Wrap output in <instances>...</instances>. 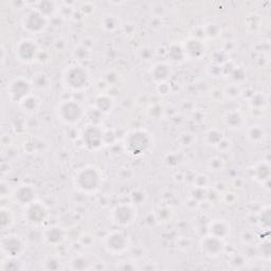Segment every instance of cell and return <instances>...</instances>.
Returning <instances> with one entry per match:
<instances>
[{
    "mask_svg": "<svg viewBox=\"0 0 271 271\" xmlns=\"http://www.w3.org/2000/svg\"><path fill=\"white\" fill-rule=\"evenodd\" d=\"M152 145V138L145 131L138 130L128 134L125 140L126 151L134 155L139 156L148 151Z\"/></svg>",
    "mask_w": 271,
    "mask_h": 271,
    "instance_id": "cell-1",
    "label": "cell"
},
{
    "mask_svg": "<svg viewBox=\"0 0 271 271\" xmlns=\"http://www.w3.org/2000/svg\"><path fill=\"white\" fill-rule=\"evenodd\" d=\"M64 82L71 89H83L89 83L88 71L81 65L70 66L65 71V74H64Z\"/></svg>",
    "mask_w": 271,
    "mask_h": 271,
    "instance_id": "cell-2",
    "label": "cell"
},
{
    "mask_svg": "<svg viewBox=\"0 0 271 271\" xmlns=\"http://www.w3.org/2000/svg\"><path fill=\"white\" fill-rule=\"evenodd\" d=\"M101 182V176L94 167L82 169L75 176V184L84 192H95Z\"/></svg>",
    "mask_w": 271,
    "mask_h": 271,
    "instance_id": "cell-3",
    "label": "cell"
},
{
    "mask_svg": "<svg viewBox=\"0 0 271 271\" xmlns=\"http://www.w3.org/2000/svg\"><path fill=\"white\" fill-rule=\"evenodd\" d=\"M84 111L82 106L75 101H64L59 106V117L60 119L67 124H75L80 122Z\"/></svg>",
    "mask_w": 271,
    "mask_h": 271,
    "instance_id": "cell-4",
    "label": "cell"
},
{
    "mask_svg": "<svg viewBox=\"0 0 271 271\" xmlns=\"http://www.w3.org/2000/svg\"><path fill=\"white\" fill-rule=\"evenodd\" d=\"M32 84L24 77H17L13 80L8 86V96L12 102L21 103L31 95Z\"/></svg>",
    "mask_w": 271,
    "mask_h": 271,
    "instance_id": "cell-5",
    "label": "cell"
},
{
    "mask_svg": "<svg viewBox=\"0 0 271 271\" xmlns=\"http://www.w3.org/2000/svg\"><path fill=\"white\" fill-rule=\"evenodd\" d=\"M130 239L122 231H113L105 237V247L112 254H121L127 250Z\"/></svg>",
    "mask_w": 271,
    "mask_h": 271,
    "instance_id": "cell-6",
    "label": "cell"
},
{
    "mask_svg": "<svg viewBox=\"0 0 271 271\" xmlns=\"http://www.w3.org/2000/svg\"><path fill=\"white\" fill-rule=\"evenodd\" d=\"M39 49L36 42L30 38L21 39L16 45V58L23 63H31L37 59Z\"/></svg>",
    "mask_w": 271,
    "mask_h": 271,
    "instance_id": "cell-7",
    "label": "cell"
},
{
    "mask_svg": "<svg viewBox=\"0 0 271 271\" xmlns=\"http://www.w3.org/2000/svg\"><path fill=\"white\" fill-rule=\"evenodd\" d=\"M48 25V18L42 15L37 10H32L28 12L24 19L23 26L25 29L30 33H40L44 31Z\"/></svg>",
    "mask_w": 271,
    "mask_h": 271,
    "instance_id": "cell-8",
    "label": "cell"
},
{
    "mask_svg": "<svg viewBox=\"0 0 271 271\" xmlns=\"http://www.w3.org/2000/svg\"><path fill=\"white\" fill-rule=\"evenodd\" d=\"M1 249L10 259H17L25 251V242L15 234L6 235L1 239Z\"/></svg>",
    "mask_w": 271,
    "mask_h": 271,
    "instance_id": "cell-9",
    "label": "cell"
},
{
    "mask_svg": "<svg viewBox=\"0 0 271 271\" xmlns=\"http://www.w3.org/2000/svg\"><path fill=\"white\" fill-rule=\"evenodd\" d=\"M137 213L132 204H120L111 213L112 222L118 226H128L135 222Z\"/></svg>",
    "mask_w": 271,
    "mask_h": 271,
    "instance_id": "cell-10",
    "label": "cell"
},
{
    "mask_svg": "<svg viewBox=\"0 0 271 271\" xmlns=\"http://www.w3.org/2000/svg\"><path fill=\"white\" fill-rule=\"evenodd\" d=\"M201 249L204 255L209 256V258H217L218 255L224 252L225 245L222 238L213 237L210 234L203 238L201 242Z\"/></svg>",
    "mask_w": 271,
    "mask_h": 271,
    "instance_id": "cell-11",
    "label": "cell"
},
{
    "mask_svg": "<svg viewBox=\"0 0 271 271\" xmlns=\"http://www.w3.org/2000/svg\"><path fill=\"white\" fill-rule=\"evenodd\" d=\"M48 215L46 206L40 203H32L29 205H27L26 217L29 223L39 225L45 222V219Z\"/></svg>",
    "mask_w": 271,
    "mask_h": 271,
    "instance_id": "cell-12",
    "label": "cell"
},
{
    "mask_svg": "<svg viewBox=\"0 0 271 271\" xmlns=\"http://www.w3.org/2000/svg\"><path fill=\"white\" fill-rule=\"evenodd\" d=\"M83 136L85 144L89 149H97L103 144V133L97 126H88Z\"/></svg>",
    "mask_w": 271,
    "mask_h": 271,
    "instance_id": "cell-13",
    "label": "cell"
},
{
    "mask_svg": "<svg viewBox=\"0 0 271 271\" xmlns=\"http://www.w3.org/2000/svg\"><path fill=\"white\" fill-rule=\"evenodd\" d=\"M14 201L18 203L21 205H29L30 203H34L35 199V190L31 185L24 184L20 185L14 192Z\"/></svg>",
    "mask_w": 271,
    "mask_h": 271,
    "instance_id": "cell-14",
    "label": "cell"
},
{
    "mask_svg": "<svg viewBox=\"0 0 271 271\" xmlns=\"http://www.w3.org/2000/svg\"><path fill=\"white\" fill-rule=\"evenodd\" d=\"M209 231H210V234L213 235V237H216L223 239L224 237H227L228 234H229L230 227L225 222V220L216 219V220H213V222L210 224Z\"/></svg>",
    "mask_w": 271,
    "mask_h": 271,
    "instance_id": "cell-15",
    "label": "cell"
},
{
    "mask_svg": "<svg viewBox=\"0 0 271 271\" xmlns=\"http://www.w3.org/2000/svg\"><path fill=\"white\" fill-rule=\"evenodd\" d=\"M203 53H204V48H203V45L202 44V41H199L198 39H195V38L188 40L184 49L185 55H189L190 58H193V59H198L201 58Z\"/></svg>",
    "mask_w": 271,
    "mask_h": 271,
    "instance_id": "cell-16",
    "label": "cell"
},
{
    "mask_svg": "<svg viewBox=\"0 0 271 271\" xmlns=\"http://www.w3.org/2000/svg\"><path fill=\"white\" fill-rule=\"evenodd\" d=\"M170 74V69L167 65V64H157V65L154 66L152 70V77L154 78V81L156 83L162 84L163 82H166Z\"/></svg>",
    "mask_w": 271,
    "mask_h": 271,
    "instance_id": "cell-17",
    "label": "cell"
},
{
    "mask_svg": "<svg viewBox=\"0 0 271 271\" xmlns=\"http://www.w3.org/2000/svg\"><path fill=\"white\" fill-rule=\"evenodd\" d=\"M65 238V232L60 227H51L45 231V239L52 245H58Z\"/></svg>",
    "mask_w": 271,
    "mask_h": 271,
    "instance_id": "cell-18",
    "label": "cell"
},
{
    "mask_svg": "<svg viewBox=\"0 0 271 271\" xmlns=\"http://www.w3.org/2000/svg\"><path fill=\"white\" fill-rule=\"evenodd\" d=\"M225 123L230 128H238L242 124V116L239 111H229L225 116Z\"/></svg>",
    "mask_w": 271,
    "mask_h": 271,
    "instance_id": "cell-19",
    "label": "cell"
},
{
    "mask_svg": "<svg viewBox=\"0 0 271 271\" xmlns=\"http://www.w3.org/2000/svg\"><path fill=\"white\" fill-rule=\"evenodd\" d=\"M21 108H23L26 112H29V113H32V112H35L39 107V100L34 97L32 95H30L29 97H27L23 102L19 103Z\"/></svg>",
    "mask_w": 271,
    "mask_h": 271,
    "instance_id": "cell-20",
    "label": "cell"
},
{
    "mask_svg": "<svg viewBox=\"0 0 271 271\" xmlns=\"http://www.w3.org/2000/svg\"><path fill=\"white\" fill-rule=\"evenodd\" d=\"M96 105H97V108L101 112H109L112 108L113 102L109 97L101 96L97 99Z\"/></svg>",
    "mask_w": 271,
    "mask_h": 271,
    "instance_id": "cell-21",
    "label": "cell"
},
{
    "mask_svg": "<svg viewBox=\"0 0 271 271\" xmlns=\"http://www.w3.org/2000/svg\"><path fill=\"white\" fill-rule=\"evenodd\" d=\"M36 10L39 13H41L45 17L48 18L49 16L53 15V14L55 13L56 6H55V3L51 2V1H40L37 5Z\"/></svg>",
    "mask_w": 271,
    "mask_h": 271,
    "instance_id": "cell-22",
    "label": "cell"
},
{
    "mask_svg": "<svg viewBox=\"0 0 271 271\" xmlns=\"http://www.w3.org/2000/svg\"><path fill=\"white\" fill-rule=\"evenodd\" d=\"M70 265L71 269L73 270H84L90 268V262L87 258H85V256H76V258L72 259V261L70 262Z\"/></svg>",
    "mask_w": 271,
    "mask_h": 271,
    "instance_id": "cell-23",
    "label": "cell"
},
{
    "mask_svg": "<svg viewBox=\"0 0 271 271\" xmlns=\"http://www.w3.org/2000/svg\"><path fill=\"white\" fill-rule=\"evenodd\" d=\"M13 223V214L12 211L9 209L2 208L1 212H0V224H1V228L4 230L5 228H8Z\"/></svg>",
    "mask_w": 271,
    "mask_h": 271,
    "instance_id": "cell-24",
    "label": "cell"
},
{
    "mask_svg": "<svg viewBox=\"0 0 271 271\" xmlns=\"http://www.w3.org/2000/svg\"><path fill=\"white\" fill-rule=\"evenodd\" d=\"M248 138L252 142H259L264 138V131L261 126H251L248 130Z\"/></svg>",
    "mask_w": 271,
    "mask_h": 271,
    "instance_id": "cell-25",
    "label": "cell"
},
{
    "mask_svg": "<svg viewBox=\"0 0 271 271\" xmlns=\"http://www.w3.org/2000/svg\"><path fill=\"white\" fill-rule=\"evenodd\" d=\"M119 26V21L116 18V16L107 15L103 18V28L107 31H113L116 30Z\"/></svg>",
    "mask_w": 271,
    "mask_h": 271,
    "instance_id": "cell-26",
    "label": "cell"
},
{
    "mask_svg": "<svg viewBox=\"0 0 271 271\" xmlns=\"http://www.w3.org/2000/svg\"><path fill=\"white\" fill-rule=\"evenodd\" d=\"M49 84V80L46 74L38 73L33 77V86L37 88H46Z\"/></svg>",
    "mask_w": 271,
    "mask_h": 271,
    "instance_id": "cell-27",
    "label": "cell"
},
{
    "mask_svg": "<svg viewBox=\"0 0 271 271\" xmlns=\"http://www.w3.org/2000/svg\"><path fill=\"white\" fill-rule=\"evenodd\" d=\"M74 58L78 61H87L90 58V51L86 47H78L73 52Z\"/></svg>",
    "mask_w": 271,
    "mask_h": 271,
    "instance_id": "cell-28",
    "label": "cell"
},
{
    "mask_svg": "<svg viewBox=\"0 0 271 271\" xmlns=\"http://www.w3.org/2000/svg\"><path fill=\"white\" fill-rule=\"evenodd\" d=\"M44 268L46 270H59L61 268V262L54 256H49L44 262Z\"/></svg>",
    "mask_w": 271,
    "mask_h": 271,
    "instance_id": "cell-29",
    "label": "cell"
},
{
    "mask_svg": "<svg viewBox=\"0 0 271 271\" xmlns=\"http://www.w3.org/2000/svg\"><path fill=\"white\" fill-rule=\"evenodd\" d=\"M269 175H270V170L267 165H260L258 168H256V176H258L260 180L268 179Z\"/></svg>",
    "mask_w": 271,
    "mask_h": 271,
    "instance_id": "cell-30",
    "label": "cell"
}]
</instances>
